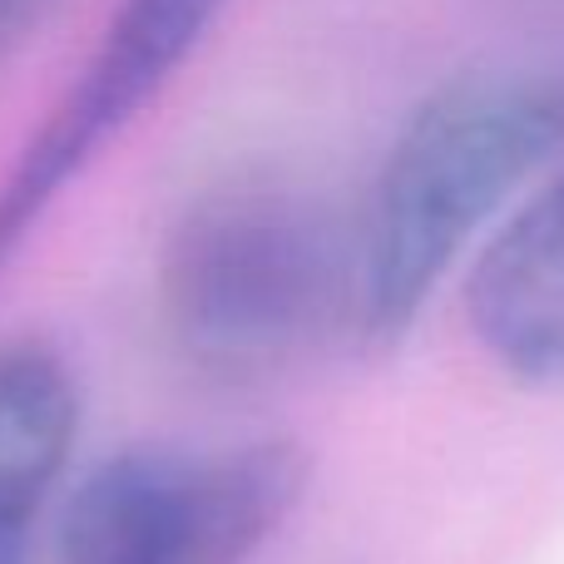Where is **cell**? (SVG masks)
<instances>
[{"label": "cell", "instance_id": "obj_2", "mask_svg": "<svg viewBox=\"0 0 564 564\" xmlns=\"http://www.w3.org/2000/svg\"><path fill=\"white\" fill-rule=\"evenodd\" d=\"M159 307L194 367L263 377L357 327V234L297 188L224 184L169 234Z\"/></svg>", "mask_w": 564, "mask_h": 564}, {"label": "cell", "instance_id": "obj_4", "mask_svg": "<svg viewBox=\"0 0 564 564\" xmlns=\"http://www.w3.org/2000/svg\"><path fill=\"white\" fill-rule=\"evenodd\" d=\"M228 0H119L79 79L0 178V273L59 194L188 65Z\"/></svg>", "mask_w": 564, "mask_h": 564}, {"label": "cell", "instance_id": "obj_5", "mask_svg": "<svg viewBox=\"0 0 564 564\" xmlns=\"http://www.w3.org/2000/svg\"><path fill=\"white\" fill-rule=\"evenodd\" d=\"M466 322L500 377L525 391H564V178L480 248Z\"/></svg>", "mask_w": 564, "mask_h": 564}, {"label": "cell", "instance_id": "obj_7", "mask_svg": "<svg viewBox=\"0 0 564 564\" xmlns=\"http://www.w3.org/2000/svg\"><path fill=\"white\" fill-rule=\"evenodd\" d=\"M59 0H0V59L15 55L50 15H55Z\"/></svg>", "mask_w": 564, "mask_h": 564}, {"label": "cell", "instance_id": "obj_6", "mask_svg": "<svg viewBox=\"0 0 564 564\" xmlns=\"http://www.w3.org/2000/svg\"><path fill=\"white\" fill-rule=\"evenodd\" d=\"M79 436V387L40 341L0 351V545H25Z\"/></svg>", "mask_w": 564, "mask_h": 564}, {"label": "cell", "instance_id": "obj_8", "mask_svg": "<svg viewBox=\"0 0 564 564\" xmlns=\"http://www.w3.org/2000/svg\"><path fill=\"white\" fill-rule=\"evenodd\" d=\"M0 564H30V540L25 545H0Z\"/></svg>", "mask_w": 564, "mask_h": 564}, {"label": "cell", "instance_id": "obj_1", "mask_svg": "<svg viewBox=\"0 0 564 564\" xmlns=\"http://www.w3.org/2000/svg\"><path fill=\"white\" fill-rule=\"evenodd\" d=\"M560 144L564 89L550 79L466 75L421 99L357 228V337H406L470 238Z\"/></svg>", "mask_w": 564, "mask_h": 564}, {"label": "cell", "instance_id": "obj_3", "mask_svg": "<svg viewBox=\"0 0 564 564\" xmlns=\"http://www.w3.org/2000/svg\"><path fill=\"white\" fill-rule=\"evenodd\" d=\"M307 476L297 441L124 446L69 490L55 564H248L302 506Z\"/></svg>", "mask_w": 564, "mask_h": 564}]
</instances>
